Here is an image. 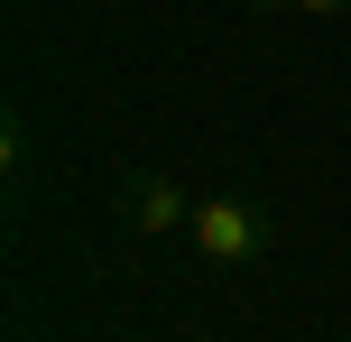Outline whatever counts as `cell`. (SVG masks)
<instances>
[{
    "mask_svg": "<svg viewBox=\"0 0 351 342\" xmlns=\"http://www.w3.org/2000/svg\"><path fill=\"white\" fill-rule=\"evenodd\" d=\"M241 10H259V19H342L351 0H241Z\"/></svg>",
    "mask_w": 351,
    "mask_h": 342,
    "instance_id": "3957f363",
    "label": "cell"
},
{
    "mask_svg": "<svg viewBox=\"0 0 351 342\" xmlns=\"http://www.w3.org/2000/svg\"><path fill=\"white\" fill-rule=\"evenodd\" d=\"M0 176H10V195H19V185H28V130H0Z\"/></svg>",
    "mask_w": 351,
    "mask_h": 342,
    "instance_id": "277c9868",
    "label": "cell"
},
{
    "mask_svg": "<svg viewBox=\"0 0 351 342\" xmlns=\"http://www.w3.org/2000/svg\"><path fill=\"white\" fill-rule=\"evenodd\" d=\"M121 222L139 241H167V232H185L194 222V204H185V185L167 176V167H130V185H121Z\"/></svg>",
    "mask_w": 351,
    "mask_h": 342,
    "instance_id": "7a4b0ae2",
    "label": "cell"
},
{
    "mask_svg": "<svg viewBox=\"0 0 351 342\" xmlns=\"http://www.w3.org/2000/svg\"><path fill=\"white\" fill-rule=\"evenodd\" d=\"M185 241L213 259V269H259V259L278 250V232H268V213L250 195H204L194 222H185Z\"/></svg>",
    "mask_w": 351,
    "mask_h": 342,
    "instance_id": "6da1fadb",
    "label": "cell"
}]
</instances>
